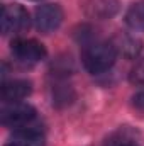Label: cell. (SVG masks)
<instances>
[{
	"instance_id": "cell-3",
	"label": "cell",
	"mask_w": 144,
	"mask_h": 146,
	"mask_svg": "<svg viewBox=\"0 0 144 146\" xmlns=\"http://www.w3.org/2000/svg\"><path fill=\"white\" fill-rule=\"evenodd\" d=\"M0 24H2V33L5 36L9 34H20L29 29L31 19L27 10L22 5H5L2 9L0 15Z\"/></svg>"
},
{
	"instance_id": "cell-1",
	"label": "cell",
	"mask_w": 144,
	"mask_h": 146,
	"mask_svg": "<svg viewBox=\"0 0 144 146\" xmlns=\"http://www.w3.org/2000/svg\"><path fill=\"white\" fill-rule=\"evenodd\" d=\"M117 60V49L108 41H97L85 48L83 51V65L92 75L107 72Z\"/></svg>"
},
{
	"instance_id": "cell-8",
	"label": "cell",
	"mask_w": 144,
	"mask_h": 146,
	"mask_svg": "<svg viewBox=\"0 0 144 146\" xmlns=\"http://www.w3.org/2000/svg\"><path fill=\"white\" fill-rule=\"evenodd\" d=\"M14 141L24 146H44V134L36 127H29L27 124L14 131Z\"/></svg>"
},
{
	"instance_id": "cell-5",
	"label": "cell",
	"mask_w": 144,
	"mask_h": 146,
	"mask_svg": "<svg viewBox=\"0 0 144 146\" xmlns=\"http://www.w3.org/2000/svg\"><path fill=\"white\" fill-rule=\"evenodd\" d=\"M34 22H36L37 31H41L44 34L53 33L63 22V10L58 3H44L36 9Z\"/></svg>"
},
{
	"instance_id": "cell-6",
	"label": "cell",
	"mask_w": 144,
	"mask_h": 146,
	"mask_svg": "<svg viewBox=\"0 0 144 146\" xmlns=\"http://www.w3.org/2000/svg\"><path fill=\"white\" fill-rule=\"evenodd\" d=\"M31 83L26 80H12V82H5L2 85V99L9 104L19 102L22 99H26L27 95H31Z\"/></svg>"
},
{
	"instance_id": "cell-2",
	"label": "cell",
	"mask_w": 144,
	"mask_h": 146,
	"mask_svg": "<svg viewBox=\"0 0 144 146\" xmlns=\"http://www.w3.org/2000/svg\"><path fill=\"white\" fill-rule=\"evenodd\" d=\"M12 56L19 65L32 66L46 58V48L36 39H15L12 41Z\"/></svg>"
},
{
	"instance_id": "cell-11",
	"label": "cell",
	"mask_w": 144,
	"mask_h": 146,
	"mask_svg": "<svg viewBox=\"0 0 144 146\" xmlns=\"http://www.w3.org/2000/svg\"><path fill=\"white\" fill-rule=\"evenodd\" d=\"M104 146H137V143H136V139L131 138L129 134H126V133H117V134H114L112 138H108Z\"/></svg>"
},
{
	"instance_id": "cell-13",
	"label": "cell",
	"mask_w": 144,
	"mask_h": 146,
	"mask_svg": "<svg viewBox=\"0 0 144 146\" xmlns=\"http://www.w3.org/2000/svg\"><path fill=\"white\" fill-rule=\"evenodd\" d=\"M132 80H134V82H139V83L144 82V61L139 63V65L134 68V72H132Z\"/></svg>"
},
{
	"instance_id": "cell-9",
	"label": "cell",
	"mask_w": 144,
	"mask_h": 146,
	"mask_svg": "<svg viewBox=\"0 0 144 146\" xmlns=\"http://www.w3.org/2000/svg\"><path fill=\"white\" fill-rule=\"evenodd\" d=\"M126 22L134 31H144V0L136 2L126 14Z\"/></svg>"
},
{
	"instance_id": "cell-14",
	"label": "cell",
	"mask_w": 144,
	"mask_h": 146,
	"mask_svg": "<svg viewBox=\"0 0 144 146\" xmlns=\"http://www.w3.org/2000/svg\"><path fill=\"white\" fill-rule=\"evenodd\" d=\"M7 146H24V145H20V143H15V141H12V143H9Z\"/></svg>"
},
{
	"instance_id": "cell-7",
	"label": "cell",
	"mask_w": 144,
	"mask_h": 146,
	"mask_svg": "<svg viewBox=\"0 0 144 146\" xmlns=\"http://www.w3.org/2000/svg\"><path fill=\"white\" fill-rule=\"evenodd\" d=\"M112 44L115 46L117 54H122L126 58H136L141 51V41L136 39L134 36H129V34L117 36L112 41Z\"/></svg>"
},
{
	"instance_id": "cell-4",
	"label": "cell",
	"mask_w": 144,
	"mask_h": 146,
	"mask_svg": "<svg viewBox=\"0 0 144 146\" xmlns=\"http://www.w3.org/2000/svg\"><path fill=\"white\" fill-rule=\"evenodd\" d=\"M34 117H36V109L27 104L14 102L2 110V124L7 127L19 129L22 126H27L31 121H34Z\"/></svg>"
},
{
	"instance_id": "cell-10",
	"label": "cell",
	"mask_w": 144,
	"mask_h": 146,
	"mask_svg": "<svg viewBox=\"0 0 144 146\" xmlns=\"http://www.w3.org/2000/svg\"><path fill=\"white\" fill-rule=\"evenodd\" d=\"M115 10H117V2L115 0H93V5H92V14L93 15L107 17V15H112Z\"/></svg>"
},
{
	"instance_id": "cell-12",
	"label": "cell",
	"mask_w": 144,
	"mask_h": 146,
	"mask_svg": "<svg viewBox=\"0 0 144 146\" xmlns=\"http://www.w3.org/2000/svg\"><path fill=\"white\" fill-rule=\"evenodd\" d=\"M132 106H134L137 110L144 112V90L137 92V94L132 97Z\"/></svg>"
}]
</instances>
